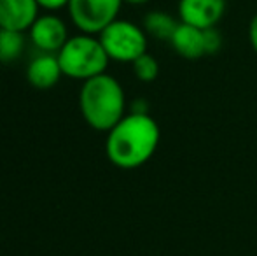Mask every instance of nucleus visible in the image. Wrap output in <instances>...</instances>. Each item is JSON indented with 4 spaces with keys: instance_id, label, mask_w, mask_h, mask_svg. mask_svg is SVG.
<instances>
[{
    "instance_id": "9b49d317",
    "label": "nucleus",
    "mask_w": 257,
    "mask_h": 256,
    "mask_svg": "<svg viewBox=\"0 0 257 256\" xmlns=\"http://www.w3.org/2000/svg\"><path fill=\"white\" fill-rule=\"evenodd\" d=\"M180 20L173 18L166 11H151L144 18V30L147 35L158 39V41L170 42L172 35L175 34L177 27H179Z\"/></svg>"
},
{
    "instance_id": "423d86ee",
    "label": "nucleus",
    "mask_w": 257,
    "mask_h": 256,
    "mask_svg": "<svg viewBox=\"0 0 257 256\" xmlns=\"http://www.w3.org/2000/svg\"><path fill=\"white\" fill-rule=\"evenodd\" d=\"M30 41L41 53H54L58 55L65 42L68 41L67 25L61 18L54 14H42L34 21L30 28Z\"/></svg>"
},
{
    "instance_id": "f3484780",
    "label": "nucleus",
    "mask_w": 257,
    "mask_h": 256,
    "mask_svg": "<svg viewBox=\"0 0 257 256\" xmlns=\"http://www.w3.org/2000/svg\"><path fill=\"white\" fill-rule=\"evenodd\" d=\"M130 113H137V114H149V106L144 99H137L132 102L130 107Z\"/></svg>"
},
{
    "instance_id": "7ed1b4c3",
    "label": "nucleus",
    "mask_w": 257,
    "mask_h": 256,
    "mask_svg": "<svg viewBox=\"0 0 257 256\" xmlns=\"http://www.w3.org/2000/svg\"><path fill=\"white\" fill-rule=\"evenodd\" d=\"M58 60L63 75L82 82L103 74L110 62L100 39L91 34L68 37L65 46L58 51Z\"/></svg>"
},
{
    "instance_id": "2eb2a0df",
    "label": "nucleus",
    "mask_w": 257,
    "mask_h": 256,
    "mask_svg": "<svg viewBox=\"0 0 257 256\" xmlns=\"http://www.w3.org/2000/svg\"><path fill=\"white\" fill-rule=\"evenodd\" d=\"M39 4V7L46 11H58L61 7L68 6V0H35Z\"/></svg>"
},
{
    "instance_id": "ddd939ff",
    "label": "nucleus",
    "mask_w": 257,
    "mask_h": 256,
    "mask_svg": "<svg viewBox=\"0 0 257 256\" xmlns=\"http://www.w3.org/2000/svg\"><path fill=\"white\" fill-rule=\"evenodd\" d=\"M132 65H133V74H135V77L139 79V81L153 82L158 79L159 63L153 55H149V53H144V55L139 56Z\"/></svg>"
},
{
    "instance_id": "0eeeda50",
    "label": "nucleus",
    "mask_w": 257,
    "mask_h": 256,
    "mask_svg": "<svg viewBox=\"0 0 257 256\" xmlns=\"http://www.w3.org/2000/svg\"><path fill=\"white\" fill-rule=\"evenodd\" d=\"M226 9V0H179V20L198 28L217 27Z\"/></svg>"
},
{
    "instance_id": "9d476101",
    "label": "nucleus",
    "mask_w": 257,
    "mask_h": 256,
    "mask_svg": "<svg viewBox=\"0 0 257 256\" xmlns=\"http://www.w3.org/2000/svg\"><path fill=\"white\" fill-rule=\"evenodd\" d=\"M173 51L186 60H200L206 56L205 51V30L180 21L175 34L170 39Z\"/></svg>"
},
{
    "instance_id": "20e7f679",
    "label": "nucleus",
    "mask_w": 257,
    "mask_h": 256,
    "mask_svg": "<svg viewBox=\"0 0 257 256\" xmlns=\"http://www.w3.org/2000/svg\"><path fill=\"white\" fill-rule=\"evenodd\" d=\"M108 58L121 63H133L147 53V34L142 27L128 20H114L98 34Z\"/></svg>"
},
{
    "instance_id": "4468645a",
    "label": "nucleus",
    "mask_w": 257,
    "mask_h": 256,
    "mask_svg": "<svg viewBox=\"0 0 257 256\" xmlns=\"http://www.w3.org/2000/svg\"><path fill=\"white\" fill-rule=\"evenodd\" d=\"M203 30H205V51H206V56H208V55H217V53L222 49V44H224L222 34H220L217 27L203 28Z\"/></svg>"
},
{
    "instance_id": "6e6552de",
    "label": "nucleus",
    "mask_w": 257,
    "mask_h": 256,
    "mask_svg": "<svg viewBox=\"0 0 257 256\" xmlns=\"http://www.w3.org/2000/svg\"><path fill=\"white\" fill-rule=\"evenodd\" d=\"M39 18L35 0H0V28L25 32Z\"/></svg>"
},
{
    "instance_id": "f257e3e1",
    "label": "nucleus",
    "mask_w": 257,
    "mask_h": 256,
    "mask_svg": "<svg viewBox=\"0 0 257 256\" xmlns=\"http://www.w3.org/2000/svg\"><path fill=\"white\" fill-rule=\"evenodd\" d=\"M161 132L151 114L126 113L107 132L105 153L112 165L124 170L139 168L154 156Z\"/></svg>"
},
{
    "instance_id": "f8f14e48",
    "label": "nucleus",
    "mask_w": 257,
    "mask_h": 256,
    "mask_svg": "<svg viewBox=\"0 0 257 256\" xmlns=\"http://www.w3.org/2000/svg\"><path fill=\"white\" fill-rule=\"evenodd\" d=\"M25 35L23 32L0 28V63H13L23 55Z\"/></svg>"
},
{
    "instance_id": "dca6fc26",
    "label": "nucleus",
    "mask_w": 257,
    "mask_h": 256,
    "mask_svg": "<svg viewBox=\"0 0 257 256\" xmlns=\"http://www.w3.org/2000/svg\"><path fill=\"white\" fill-rule=\"evenodd\" d=\"M248 41H250L252 49H254L257 55V13L252 16L250 23H248Z\"/></svg>"
},
{
    "instance_id": "1a4fd4ad",
    "label": "nucleus",
    "mask_w": 257,
    "mask_h": 256,
    "mask_svg": "<svg viewBox=\"0 0 257 256\" xmlns=\"http://www.w3.org/2000/svg\"><path fill=\"white\" fill-rule=\"evenodd\" d=\"M61 75L63 70L54 53H39L27 67V79L35 90H51L58 84Z\"/></svg>"
},
{
    "instance_id": "39448f33",
    "label": "nucleus",
    "mask_w": 257,
    "mask_h": 256,
    "mask_svg": "<svg viewBox=\"0 0 257 256\" xmlns=\"http://www.w3.org/2000/svg\"><path fill=\"white\" fill-rule=\"evenodd\" d=\"M124 0H68L70 20L82 34L96 35L117 20Z\"/></svg>"
},
{
    "instance_id": "a211bd4d",
    "label": "nucleus",
    "mask_w": 257,
    "mask_h": 256,
    "mask_svg": "<svg viewBox=\"0 0 257 256\" xmlns=\"http://www.w3.org/2000/svg\"><path fill=\"white\" fill-rule=\"evenodd\" d=\"M151 0H124V4H130V6H146Z\"/></svg>"
},
{
    "instance_id": "f03ea898",
    "label": "nucleus",
    "mask_w": 257,
    "mask_h": 256,
    "mask_svg": "<svg viewBox=\"0 0 257 256\" xmlns=\"http://www.w3.org/2000/svg\"><path fill=\"white\" fill-rule=\"evenodd\" d=\"M79 109L84 121L98 132H108L126 114V95L114 75H95L82 82Z\"/></svg>"
}]
</instances>
